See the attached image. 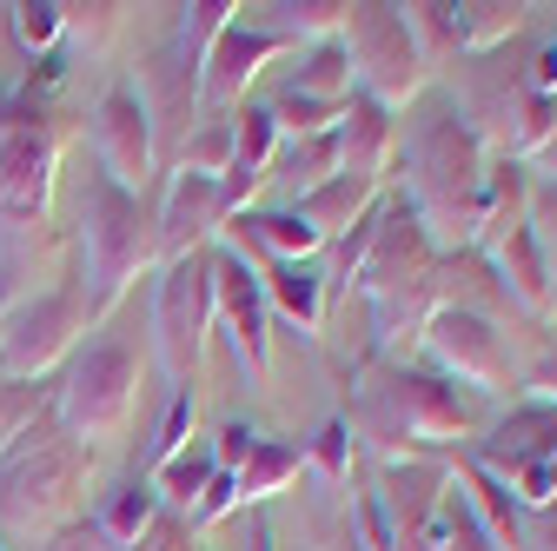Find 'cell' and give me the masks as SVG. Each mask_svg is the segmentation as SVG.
I'll list each match as a JSON object with an SVG mask.
<instances>
[{
    "label": "cell",
    "instance_id": "cell-1",
    "mask_svg": "<svg viewBox=\"0 0 557 551\" xmlns=\"http://www.w3.org/2000/svg\"><path fill=\"white\" fill-rule=\"evenodd\" d=\"M392 173H398L405 213L418 220V233L432 240L438 259H458V253L478 246V206H484L492 154H484V140L471 133V120L451 107V94L425 100V113L411 120Z\"/></svg>",
    "mask_w": 557,
    "mask_h": 551
},
{
    "label": "cell",
    "instance_id": "cell-2",
    "mask_svg": "<svg viewBox=\"0 0 557 551\" xmlns=\"http://www.w3.org/2000/svg\"><path fill=\"white\" fill-rule=\"evenodd\" d=\"M66 154V113L53 100V74H27L0 94V313L14 306L21 259L40 246V226L53 213Z\"/></svg>",
    "mask_w": 557,
    "mask_h": 551
},
{
    "label": "cell",
    "instance_id": "cell-3",
    "mask_svg": "<svg viewBox=\"0 0 557 551\" xmlns=\"http://www.w3.org/2000/svg\"><path fill=\"white\" fill-rule=\"evenodd\" d=\"M345 426H352V439H366L385 465L392 458H458L471 452V439L484 432V412L471 392L445 385L438 372L425 366H405V359H385L372 366V379L359 385L352 412H345Z\"/></svg>",
    "mask_w": 557,
    "mask_h": 551
},
{
    "label": "cell",
    "instance_id": "cell-4",
    "mask_svg": "<svg viewBox=\"0 0 557 551\" xmlns=\"http://www.w3.org/2000/svg\"><path fill=\"white\" fill-rule=\"evenodd\" d=\"M94 478V452L81 439H66L53 405L27 432H14V445L0 452V538H53L81 518Z\"/></svg>",
    "mask_w": 557,
    "mask_h": 551
},
{
    "label": "cell",
    "instance_id": "cell-5",
    "mask_svg": "<svg viewBox=\"0 0 557 551\" xmlns=\"http://www.w3.org/2000/svg\"><path fill=\"white\" fill-rule=\"evenodd\" d=\"M74 246H81V299L87 326L113 319V306L133 293V280L160 272V226H153V199H133L113 180L87 173L81 206H74Z\"/></svg>",
    "mask_w": 557,
    "mask_h": 551
},
{
    "label": "cell",
    "instance_id": "cell-6",
    "mask_svg": "<svg viewBox=\"0 0 557 551\" xmlns=\"http://www.w3.org/2000/svg\"><path fill=\"white\" fill-rule=\"evenodd\" d=\"M133 405H139V326L100 319L74 346V359L53 372V419L66 439L100 452L107 439L126 432Z\"/></svg>",
    "mask_w": 557,
    "mask_h": 551
},
{
    "label": "cell",
    "instance_id": "cell-7",
    "mask_svg": "<svg viewBox=\"0 0 557 551\" xmlns=\"http://www.w3.org/2000/svg\"><path fill=\"white\" fill-rule=\"evenodd\" d=\"M206 332H213V246L166 259L153 272V293H147V346H153L173 392H186V385L199 392Z\"/></svg>",
    "mask_w": 557,
    "mask_h": 551
},
{
    "label": "cell",
    "instance_id": "cell-8",
    "mask_svg": "<svg viewBox=\"0 0 557 551\" xmlns=\"http://www.w3.org/2000/svg\"><path fill=\"white\" fill-rule=\"evenodd\" d=\"M338 47H345V60H352V94L379 100L385 113L425 100L432 66L418 60L411 27H405V14L392 8V0H352V14H345Z\"/></svg>",
    "mask_w": 557,
    "mask_h": 551
},
{
    "label": "cell",
    "instance_id": "cell-9",
    "mask_svg": "<svg viewBox=\"0 0 557 551\" xmlns=\"http://www.w3.org/2000/svg\"><path fill=\"white\" fill-rule=\"evenodd\" d=\"M87 299H81V280H60L47 293H27L0 313V379L14 385H47L74 346L87 339Z\"/></svg>",
    "mask_w": 557,
    "mask_h": 551
},
{
    "label": "cell",
    "instance_id": "cell-10",
    "mask_svg": "<svg viewBox=\"0 0 557 551\" xmlns=\"http://www.w3.org/2000/svg\"><path fill=\"white\" fill-rule=\"evenodd\" d=\"M87 147H94V173L113 180L120 193L133 199H147L160 186V147H153V120L147 107H139V94L120 81L94 100L87 113Z\"/></svg>",
    "mask_w": 557,
    "mask_h": 551
},
{
    "label": "cell",
    "instance_id": "cell-11",
    "mask_svg": "<svg viewBox=\"0 0 557 551\" xmlns=\"http://www.w3.org/2000/svg\"><path fill=\"white\" fill-rule=\"evenodd\" d=\"M418 353H425V372H438L445 385H458V392H505V379H511V366H505V339H498V326L484 319L478 306H445L432 326H425V339H418Z\"/></svg>",
    "mask_w": 557,
    "mask_h": 551
},
{
    "label": "cell",
    "instance_id": "cell-12",
    "mask_svg": "<svg viewBox=\"0 0 557 551\" xmlns=\"http://www.w3.org/2000/svg\"><path fill=\"white\" fill-rule=\"evenodd\" d=\"M213 326H226L233 366L265 385L272 379V313H265V286L246 259H233L226 246H213Z\"/></svg>",
    "mask_w": 557,
    "mask_h": 551
},
{
    "label": "cell",
    "instance_id": "cell-13",
    "mask_svg": "<svg viewBox=\"0 0 557 551\" xmlns=\"http://www.w3.org/2000/svg\"><path fill=\"white\" fill-rule=\"evenodd\" d=\"M438 266H445V259L432 253L425 233H418V220L405 213V199L385 193V220H379V233H372V253H366L359 272H352V293H366V306H372V299H385V293H398V286L432 280Z\"/></svg>",
    "mask_w": 557,
    "mask_h": 551
},
{
    "label": "cell",
    "instance_id": "cell-14",
    "mask_svg": "<svg viewBox=\"0 0 557 551\" xmlns=\"http://www.w3.org/2000/svg\"><path fill=\"white\" fill-rule=\"evenodd\" d=\"M445 486H451L445 458H392V465H379L372 499H379L398 551H425V531H432V518L445 505Z\"/></svg>",
    "mask_w": 557,
    "mask_h": 551
},
{
    "label": "cell",
    "instance_id": "cell-15",
    "mask_svg": "<svg viewBox=\"0 0 557 551\" xmlns=\"http://www.w3.org/2000/svg\"><path fill=\"white\" fill-rule=\"evenodd\" d=\"M226 193L220 180H206V173H166L160 186V206H153V226H160V266L166 259H186V253H206L220 233H226Z\"/></svg>",
    "mask_w": 557,
    "mask_h": 551
},
{
    "label": "cell",
    "instance_id": "cell-16",
    "mask_svg": "<svg viewBox=\"0 0 557 551\" xmlns=\"http://www.w3.org/2000/svg\"><path fill=\"white\" fill-rule=\"evenodd\" d=\"M471 465H484L492 478H524V472H537V465H550L557 458V405H544V399H524V405H511L505 419H492L478 439H471V452H465Z\"/></svg>",
    "mask_w": 557,
    "mask_h": 551
},
{
    "label": "cell",
    "instance_id": "cell-17",
    "mask_svg": "<svg viewBox=\"0 0 557 551\" xmlns=\"http://www.w3.org/2000/svg\"><path fill=\"white\" fill-rule=\"evenodd\" d=\"M246 14V8H239ZM286 53V40L278 34H265V27H252V21H233L220 40H213V53H206V74H199V107L213 113V120H226V113H239L246 107V87L265 74V66Z\"/></svg>",
    "mask_w": 557,
    "mask_h": 551
},
{
    "label": "cell",
    "instance_id": "cell-18",
    "mask_svg": "<svg viewBox=\"0 0 557 551\" xmlns=\"http://www.w3.org/2000/svg\"><path fill=\"white\" fill-rule=\"evenodd\" d=\"M126 87L139 94V107H147V120H153L160 160H173L180 140H186V126H193V113H199V74L160 40L147 60H139V81H126Z\"/></svg>",
    "mask_w": 557,
    "mask_h": 551
},
{
    "label": "cell",
    "instance_id": "cell-19",
    "mask_svg": "<svg viewBox=\"0 0 557 551\" xmlns=\"http://www.w3.org/2000/svg\"><path fill=\"white\" fill-rule=\"evenodd\" d=\"M478 253L492 259L498 293H505V306H511V313H531V319H550V313H557V272H550V259L537 253V240H531V226H524V220H518V226H505L498 240H484Z\"/></svg>",
    "mask_w": 557,
    "mask_h": 551
},
{
    "label": "cell",
    "instance_id": "cell-20",
    "mask_svg": "<svg viewBox=\"0 0 557 551\" xmlns=\"http://www.w3.org/2000/svg\"><path fill=\"white\" fill-rule=\"evenodd\" d=\"M332 147H338V173L385 186L392 180V160H398V120L379 100L352 94V100L338 107V120H332Z\"/></svg>",
    "mask_w": 557,
    "mask_h": 551
},
{
    "label": "cell",
    "instance_id": "cell-21",
    "mask_svg": "<svg viewBox=\"0 0 557 551\" xmlns=\"http://www.w3.org/2000/svg\"><path fill=\"white\" fill-rule=\"evenodd\" d=\"M278 126L265 107H239L233 113V167L220 173V193H226V213H246L259 199V186L272 180V160H278Z\"/></svg>",
    "mask_w": 557,
    "mask_h": 551
},
{
    "label": "cell",
    "instance_id": "cell-22",
    "mask_svg": "<svg viewBox=\"0 0 557 551\" xmlns=\"http://www.w3.org/2000/svg\"><path fill=\"white\" fill-rule=\"evenodd\" d=\"M259 286H265V313H278L286 326H299V339H319L325 326V259H286V266H272L259 272Z\"/></svg>",
    "mask_w": 557,
    "mask_h": 551
},
{
    "label": "cell",
    "instance_id": "cell-23",
    "mask_svg": "<svg viewBox=\"0 0 557 551\" xmlns=\"http://www.w3.org/2000/svg\"><path fill=\"white\" fill-rule=\"evenodd\" d=\"M160 512H166V505H160V492L133 472V478H120V486L94 505V518H87V525L100 531V544H107V551H133L139 538H147V525H153Z\"/></svg>",
    "mask_w": 557,
    "mask_h": 551
},
{
    "label": "cell",
    "instance_id": "cell-24",
    "mask_svg": "<svg viewBox=\"0 0 557 551\" xmlns=\"http://www.w3.org/2000/svg\"><path fill=\"white\" fill-rule=\"evenodd\" d=\"M379 193H385L379 180H352V173H332L325 186H312V193H299V199H293V213H299V220H306V226H312V233H319L325 246H332V240H338L345 226H352V220L366 213V206H372Z\"/></svg>",
    "mask_w": 557,
    "mask_h": 551
},
{
    "label": "cell",
    "instance_id": "cell-25",
    "mask_svg": "<svg viewBox=\"0 0 557 551\" xmlns=\"http://www.w3.org/2000/svg\"><path fill=\"white\" fill-rule=\"evenodd\" d=\"M299 472H306V445H299V439H259V445H252V458L233 472L239 505H265V499H278Z\"/></svg>",
    "mask_w": 557,
    "mask_h": 551
},
{
    "label": "cell",
    "instance_id": "cell-26",
    "mask_svg": "<svg viewBox=\"0 0 557 551\" xmlns=\"http://www.w3.org/2000/svg\"><path fill=\"white\" fill-rule=\"evenodd\" d=\"M405 27H411V47L418 60L432 66V81L445 74V66L465 60V34H458V8H445V0H411V8H398Z\"/></svg>",
    "mask_w": 557,
    "mask_h": 551
},
{
    "label": "cell",
    "instance_id": "cell-27",
    "mask_svg": "<svg viewBox=\"0 0 557 551\" xmlns=\"http://www.w3.org/2000/svg\"><path fill=\"white\" fill-rule=\"evenodd\" d=\"M286 87L306 94V100H319V107H345V100H352V60H345L338 40H319V47L299 53V66H293Z\"/></svg>",
    "mask_w": 557,
    "mask_h": 551
},
{
    "label": "cell",
    "instance_id": "cell-28",
    "mask_svg": "<svg viewBox=\"0 0 557 551\" xmlns=\"http://www.w3.org/2000/svg\"><path fill=\"white\" fill-rule=\"evenodd\" d=\"M206 478H213V445L193 439L186 452H173L166 465H153V472H147V486L160 492V505H166V512H180V518H186V512L199 505V492H206Z\"/></svg>",
    "mask_w": 557,
    "mask_h": 551
},
{
    "label": "cell",
    "instance_id": "cell-29",
    "mask_svg": "<svg viewBox=\"0 0 557 551\" xmlns=\"http://www.w3.org/2000/svg\"><path fill=\"white\" fill-rule=\"evenodd\" d=\"M524 14H531V8H518V0H465V8H458L465 60H478V53H498V47H511V40L524 34Z\"/></svg>",
    "mask_w": 557,
    "mask_h": 551
},
{
    "label": "cell",
    "instance_id": "cell-30",
    "mask_svg": "<svg viewBox=\"0 0 557 551\" xmlns=\"http://www.w3.org/2000/svg\"><path fill=\"white\" fill-rule=\"evenodd\" d=\"M239 21V8H233V0H193V8H180V21H173V53L193 66V74H206V53H213V40L226 34Z\"/></svg>",
    "mask_w": 557,
    "mask_h": 551
},
{
    "label": "cell",
    "instance_id": "cell-31",
    "mask_svg": "<svg viewBox=\"0 0 557 551\" xmlns=\"http://www.w3.org/2000/svg\"><path fill=\"white\" fill-rule=\"evenodd\" d=\"M338 173V147H332V133H312V140H286L278 147V160H272V180H286L293 186V199L299 193H312V186H325Z\"/></svg>",
    "mask_w": 557,
    "mask_h": 551
},
{
    "label": "cell",
    "instance_id": "cell-32",
    "mask_svg": "<svg viewBox=\"0 0 557 551\" xmlns=\"http://www.w3.org/2000/svg\"><path fill=\"white\" fill-rule=\"evenodd\" d=\"M306 465L325 478V486H352V465H359V439H352V426H345V412H332V419L312 432V445H306Z\"/></svg>",
    "mask_w": 557,
    "mask_h": 551
},
{
    "label": "cell",
    "instance_id": "cell-33",
    "mask_svg": "<svg viewBox=\"0 0 557 551\" xmlns=\"http://www.w3.org/2000/svg\"><path fill=\"white\" fill-rule=\"evenodd\" d=\"M173 167H180V173H206V180H220V173L233 167V113H226V120H206L199 133H186L180 154H173Z\"/></svg>",
    "mask_w": 557,
    "mask_h": 551
},
{
    "label": "cell",
    "instance_id": "cell-34",
    "mask_svg": "<svg viewBox=\"0 0 557 551\" xmlns=\"http://www.w3.org/2000/svg\"><path fill=\"white\" fill-rule=\"evenodd\" d=\"M8 21H14L21 53H53L66 40V8L60 0H21V8H8Z\"/></svg>",
    "mask_w": 557,
    "mask_h": 551
},
{
    "label": "cell",
    "instance_id": "cell-35",
    "mask_svg": "<svg viewBox=\"0 0 557 551\" xmlns=\"http://www.w3.org/2000/svg\"><path fill=\"white\" fill-rule=\"evenodd\" d=\"M193 419H199V392L186 385V392H173V399H166L160 426H153V439H147V472H153V465H166L173 452H186V445H193Z\"/></svg>",
    "mask_w": 557,
    "mask_h": 551
},
{
    "label": "cell",
    "instance_id": "cell-36",
    "mask_svg": "<svg viewBox=\"0 0 557 551\" xmlns=\"http://www.w3.org/2000/svg\"><path fill=\"white\" fill-rule=\"evenodd\" d=\"M47 405H53V385H14V379H0V452H8L14 432H27Z\"/></svg>",
    "mask_w": 557,
    "mask_h": 551
},
{
    "label": "cell",
    "instance_id": "cell-37",
    "mask_svg": "<svg viewBox=\"0 0 557 551\" xmlns=\"http://www.w3.org/2000/svg\"><path fill=\"white\" fill-rule=\"evenodd\" d=\"M352 551H398L392 544V525L372 499V486H352Z\"/></svg>",
    "mask_w": 557,
    "mask_h": 551
},
{
    "label": "cell",
    "instance_id": "cell-38",
    "mask_svg": "<svg viewBox=\"0 0 557 551\" xmlns=\"http://www.w3.org/2000/svg\"><path fill=\"white\" fill-rule=\"evenodd\" d=\"M524 226H531L537 253H544V259H550V272H557V186H537V180H531V199H524Z\"/></svg>",
    "mask_w": 557,
    "mask_h": 551
},
{
    "label": "cell",
    "instance_id": "cell-39",
    "mask_svg": "<svg viewBox=\"0 0 557 551\" xmlns=\"http://www.w3.org/2000/svg\"><path fill=\"white\" fill-rule=\"evenodd\" d=\"M233 505H239V486H233V472H220V465H213V478H206L199 505L186 512V531H206V525H220V518H226Z\"/></svg>",
    "mask_w": 557,
    "mask_h": 551
},
{
    "label": "cell",
    "instance_id": "cell-40",
    "mask_svg": "<svg viewBox=\"0 0 557 551\" xmlns=\"http://www.w3.org/2000/svg\"><path fill=\"white\" fill-rule=\"evenodd\" d=\"M252 445H259V432H252L246 419H226L220 439H213V465H220V472H239V465L252 458Z\"/></svg>",
    "mask_w": 557,
    "mask_h": 551
},
{
    "label": "cell",
    "instance_id": "cell-41",
    "mask_svg": "<svg viewBox=\"0 0 557 551\" xmlns=\"http://www.w3.org/2000/svg\"><path fill=\"white\" fill-rule=\"evenodd\" d=\"M524 87H531L537 100H557V34L524 53Z\"/></svg>",
    "mask_w": 557,
    "mask_h": 551
},
{
    "label": "cell",
    "instance_id": "cell-42",
    "mask_svg": "<svg viewBox=\"0 0 557 551\" xmlns=\"http://www.w3.org/2000/svg\"><path fill=\"white\" fill-rule=\"evenodd\" d=\"M113 27H120V8H66V34L81 47H100Z\"/></svg>",
    "mask_w": 557,
    "mask_h": 551
},
{
    "label": "cell",
    "instance_id": "cell-43",
    "mask_svg": "<svg viewBox=\"0 0 557 551\" xmlns=\"http://www.w3.org/2000/svg\"><path fill=\"white\" fill-rule=\"evenodd\" d=\"M34 551H107V544H100V531H94L87 518H74V525H66V531H53V538H40Z\"/></svg>",
    "mask_w": 557,
    "mask_h": 551
},
{
    "label": "cell",
    "instance_id": "cell-44",
    "mask_svg": "<svg viewBox=\"0 0 557 551\" xmlns=\"http://www.w3.org/2000/svg\"><path fill=\"white\" fill-rule=\"evenodd\" d=\"M524 392H531V399H544V405H557V346L524 372Z\"/></svg>",
    "mask_w": 557,
    "mask_h": 551
},
{
    "label": "cell",
    "instance_id": "cell-45",
    "mask_svg": "<svg viewBox=\"0 0 557 551\" xmlns=\"http://www.w3.org/2000/svg\"><path fill=\"white\" fill-rule=\"evenodd\" d=\"M537 186H557V113H550V133H544V147L531 154V167H524Z\"/></svg>",
    "mask_w": 557,
    "mask_h": 551
},
{
    "label": "cell",
    "instance_id": "cell-46",
    "mask_svg": "<svg viewBox=\"0 0 557 551\" xmlns=\"http://www.w3.org/2000/svg\"><path fill=\"white\" fill-rule=\"evenodd\" d=\"M524 551H557V505L524 518Z\"/></svg>",
    "mask_w": 557,
    "mask_h": 551
},
{
    "label": "cell",
    "instance_id": "cell-47",
    "mask_svg": "<svg viewBox=\"0 0 557 551\" xmlns=\"http://www.w3.org/2000/svg\"><path fill=\"white\" fill-rule=\"evenodd\" d=\"M252 551H278V538H272V525H265V518L252 525Z\"/></svg>",
    "mask_w": 557,
    "mask_h": 551
},
{
    "label": "cell",
    "instance_id": "cell-48",
    "mask_svg": "<svg viewBox=\"0 0 557 551\" xmlns=\"http://www.w3.org/2000/svg\"><path fill=\"white\" fill-rule=\"evenodd\" d=\"M0 551H8V544H0Z\"/></svg>",
    "mask_w": 557,
    "mask_h": 551
}]
</instances>
